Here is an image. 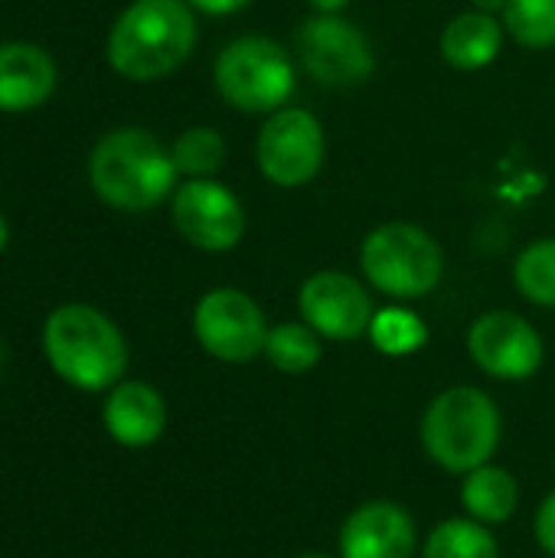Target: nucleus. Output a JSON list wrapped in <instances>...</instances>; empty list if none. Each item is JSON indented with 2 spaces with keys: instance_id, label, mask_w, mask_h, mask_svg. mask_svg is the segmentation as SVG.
<instances>
[{
  "instance_id": "29",
  "label": "nucleus",
  "mask_w": 555,
  "mask_h": 558,
  "mask_svg": "<svg viewBox=\"0 0 555 558\" xmlns=\"http://www.w3.org/2000/svg\"><path fill=\"white\" fill-rule=\"evenodd\" d=\"M3 360H7V353H3V343H0V369H3Z\"/></svg>"
},
{
  "instance_id": "25",
  "label": "nucleus",
  "mask_w": 555,
  "mask_h": 558,
  "mask_svg": "<svg viewBox=\"0 0 555 558\" xmlns=\"http://www.w3.org/2000/svg\"><path fill=\"white\" fill-rule=\"evenodd\" d=\"M186 3L200 13H209V16H229V13L252 7L255 0H186Z\"/></svg>"
},
{
  "instance_id": "8",
  "label": "nucleus",
  "mask_w": 555,
  "mask_h": 558,
  "mask_svg": "<svg viewBox=\"0 0 555 558\" xmlns=\"http://www.w3.org/2000/svg\"><path fill=\"white\" fill-rule=\"evenodd\" d=\"M327 157V137L317 114L307 108H278L265 114V124L255 137V163L262 177L281 190L307 186Z\"/></svg>"
},
{
  "instance_id": "26",
  "label": "nucleus",
  "mask_w": 555,
  "mask_h": 558,
  "mask_svg": "<svg viewBox=\"0 0 555 558\" xmlns=\"http://www.w3.org/2000/svg\"><path fill=\"white\" fill-rule=\"evenodd\" d=\"M307 3L314 7V13H340V10H347L350 0H307Z\"/></svg>"
},
{
  "instance_id": "24",
  "label": "nucleus",
  "mask_w": 555,
  "mask_h": 558,
  "mask_svg": "<svg viewBox=\"0 0 555 558\" xmlns=\"http://www.w3.org/2000/svg\"><path fill=\"white\" fill-rule=\"evenodd\" d=\"M533 536H536V546L555 558V490L543 497V504L536 507V517H533Z\"/></svg>"
},
{
  "instance_id": "23",
  "label": "nucleus",
  "mask_w": 555,
  "mask_h": 558,
  "mask_svg": "<svg viewBox=\"0 0 555 558\" xmlns=\"http://www.w3.org/2000/svg\"><path fill=\"white\" fill-rule=\"evenodd\" d=\"M504 29L527 49L555 46V0H507Z\"/></svg>"
},
{
  "instance_id": "20",
  "label": "nucleus",
  "mask_w": 555,
  "mask_h": 558,
  "mask_svg": "<svg viewBox=\"0 0 555 558\" xmlns=\"http://www.w3.org/2000/svg\"><path fill=\"white\" fill-rule=\"evenodd\" d=\"M366 337L383 356H412L415 350L425 347L429 327L409 307H383V311H376Z\"/></svg>"
},
{
  "instance_id": "15",
  "label": "nucleus",
  "mask_w": 555,
  "mask_h": 558,
  "mask_svg": "<svg viewBox=\"0 0 555 558\" xmlns=\"http://www.w3.org/2000/svg\"><path fill=\"white\" fill-rule=\"evenodd\" d=\"M56 88V62L43 46L0 43V111L39 108Z\"/></svg>"
},
{
  "instance_id": "14",
  "label": "nucleus",
  "mask_w": 555,
  "mask_h": 558,
  "mask_svg": "<svg viewBox=\"0 0 555 558\" xmlns=\"http://www.w3.org/2000/svg\"><path fill=\"white\" fill-rule=\"evenodd\" d=\"M101 425L108 438L121 448H131V451L150 448L167 432V402L150 383L121 379L105 396Z\"/></svg>"
},
{
  "instance_id": "13",
  "label": "nucleus",
  "mask_w": 555,
  "mask_h": 558,
  "mask_svg": "<svg viewBox=\"0 0 555 558\" xmlns=\"http://www.w3.org/2000/svg\"><path fill=\"white\" fill-rule=\"evenodd\" d=\"M419 549V526L396 500H366L340 526V558H412Z\"/></svg>"
},
{
  "instance_id": "10",
  "label": "nucleus",
  "mask_w": 555,
  "mask_h": 558,
  "mask_svg": "<svg viewBox=\"0 0 555 558\" xmlns=\"http://www.w3.org/2000/svg\"><path fill=\"white\" fill-rule=\"evenodd\" d=\"M471 363L500 383H523L540 373L546 347L540 330L517 311H487L468 327Z\"/></svg>"
},
{
  "instance_id": "7",
  "label": "nucleus",
  "mask_w": 555,
  "mask_h": 558,
  "mask_svg": "<svg viewBox=\"0 0 555 558\" xmlns=\"http://www.w3.org/2000/svg\"><path fill=\"white\" fill-rule=\"evenodd\" d=\"M294 56L301 69L327 88L363 85L376 69L370 36L340 13H314L298 26Z\"/></svg>"
},
{
  "instance_id": "21",
  "label": "nucleus",
  "mask_w": 555,
  "mask_h": 558,
  "mask_svg": "<svg viewBox=\"0 0 555 558\" xmlns=\"http://www.w3.org/2000/svg\"><path fill=\"white\" fill-rule=\"evenodd\" d=\"M514 284L530 304L555 307V239H540L517 255Z\"/></svg>"
},
{
  "instance_id": "2",
  "label": "nucleus",
  "mask_w": 555,
  "mask_h": 558,
  "mask_svg": "<svg viewBox=\"0 0 555 558\" xmlns=\"http://www.w3.org/2000/svg\"><path fill=\"white\" fill-rule=\"evenodd\" d=\"M52 373L79 392H108L124 379L128 343L118 324L92 304H62L43 324Z\"/></svg>"
},
{
  "instance_id": "5",
  "label": "nucleus",
  "mask_w": 555,
  "mask_h": 558,
  "mask_svg": "<svg viewBox=\"0 0 555 558\" xmlns=\"http://www.w3.org/2000/svg\"><path fill=\"white\" fill-rule=\"evenodd\" d=\"M213 82L219 98L245 114H272L285 108L298 88L291 52L272 36H236L229 39L216 62Z\"/></svg>"
},
{
  "instance_id": "27",
  "label": "nucleus",
  "mask_w": 555,
  "mask_h": 558,
  "mask_svg": "<svg viewBox=\"0 0 555 558\" xmlns=\"http://www.w3.org/2000/svg\"><path fill=\"white\" fill-rule=\"evenodd\" d=\"M474 3V10H484V13H504V7H507V0H471Z\"/></svg>"
},
{
  "instance_id": "1",
  "label": "nucleus",
  "mask_w": 555,
  "mask_h": 558,
  "mask_svg": "<svg viewBox=\"0 0 555 558\" xmlns=\"http://www.w3.org/2000/svg\"><path fill=\"white\" fill-rule=\"evenodd\" d=\"M180 170L170 147L144 128L108 131L88 154V183L121 213H147L173 196Z\"/></svg>"
},
{
  "instance_id": "12",
  "label": "nucleus",
  "mask_w": 555,
  "mask_h": 558,
  "mask_svg": "<svg viewBox=\"0 0 555 558\" xmlns=\"http://www.w3.org/2000/svg\"><path fill=\"white\" fill-rule=\"evenodd\" d=\"M301 320L321 337L334 343H353L370 333L376 317L373 298L363 281L347 271H317L298 291Z\"/></svg>"
},
{
  "instance_id": "6",
  "label": "nucleus",
  "mask_w": 555,
  "mask_h": 558,
  "mask_svg": "<svg viewBox=\"0 0 555 558\" xmlns=\"http://www.w3.org/2000/svg\"><path fill=\"white\" fill-rule=\"evenodd\" d=\"M360 271L379 294L415 301L442 284L445 252L415 222H383L360 245Z\"/></svg>"
},
{
  "instance_id": "22",
  "label": "nucleus",
  "mask_w": 555,
  "mask_h": 558,
  "mask_svg": "<svg viewBox=\"0 0 555 558\" xmlns=\"http://www.w3.org/2000/svg\"><path fill=\"white\" fill-rule=\"evenodd\" d=\"M173 163L177 170L186 177V180H196V177H216L226 163V137L216 131V128H186L173 147Z\"/></svg>"
},
{
  "instance_id": "11",
  "label": "nucleus",
  "mask_w": 555,
  "mask_h": 558,
  "mask_svg": "<svg viewBox=\"0 0 555 558\" xmlns=\"http://www.w3.org/2000/svg\"><path fill=\"white\" fill-rule=\"evenodd\" d=\"M173 229L200 252H229L245 235L242 199L213 177L186 180L170 199Z\"/></svg>"
},
{
  "instance_id": "19",
  "label": "nucleus",
  "mask_w": 555,
  "mask_h": 558,
  "mask_svg": "<svg viewBox=\"0 0 555 558\" xmlns=\"http://www.w3.org/2000/svg\"><path fill=\"white\" fill-rule=\"evenodd\" d=\"M321 337L304 324V320H285V324H275L268 330V340H265V360L278 369V373H288V376H301V373H311L317 363H321Z\"/></svg>"
},
{
  "instance_id": "3",
  "label": "nucleus",
  "mask_w": 555,
  "mask_h": 558,
  "mask_svg": "<svg viewBox=\"0 0 555 558\" xmlns=\"http://www.w3.org/2000/svg\"><path fill=\"white\" fill-rule=\"evenodd\" d=\"M196 33L186 0H134L108 33V62L131 82H157L193 56Z\"/></svg>"
},
{
  "instance_id": "9",
  "label": "nucleus",
  "mask_w": 555,
  "mask_h": 558,
  "mask_svg": "<svg viewBox=\"0 0 555 558\" xmlns=\"http://www.w3.org/2000/svg\"><path fill=\"white\" fill-rule=\"evenodd\" d=\"M268 320L258 301L239 288H213L193 307V337L219 363H252L265 356Z\"/></svg>"
},
{
  "instance_id": "17",
  "label": "nucleus",
  "mask_w": 555,
  "mask_h": 558,
  "mask_svg": "<svg viewBox=\"0 0 555 558\" xmlns=\"http://www.w3.org/2000/svg\"><path fill=\"white\" fill-rule=\"evenodd\" d=\"M461 507L464 517L484 526H500L520 510V484L507 468H497L494 461L481 464L461 477Z\"/></svg>"
},
{
  "instance_id": "16",
  "label": "nucleus",
  "mask_w": 555,
  "mask_h": 558,
  "mask_svg": "<svg viewBox=\"0 0 555 558\" xmlns=\"http://www.w3.org/2000/svg\"><path fill=\"white\" fill-rule=\"evenodd\" d=\"M504 49V23L494 13L484 10H468L448 20L438 39V52L448 65L461 72H478L487 69Z\"/></svg>"
},
{
  "instance_id": "18",
  "label": "nucleus",
  "mask_w": 555,
  "mask_h": 558,
  "mask_svg": "<svg viewBox=\"0 0 555 558\" xmlns=\"http://www.w3.org/2000/svg\"><path fill=\"white\" fill-rule=\"evenodd\" d=\"M422 558H500V546L491 526L471 517H455V520H442L425 536Z\"/></svg>"
},
{
  "instance_id": "31",
  "label": "nucleus",
  "mask_w": 555,
  "mask_h": 558,
  "mask_svg": "<svg viewBox=\"0 0 555 558\" xmlns=\"http://www.w3.org/2000/svg\"><path fill=\"white\" fill-rule=\"evenodd\" d=\"M553 471H555V461H553Z\"/></svg>"
},
{
  "instance_id": "4",
  "label": "nucleus",
  "mask_w": 555,
  "mask_h": 558,
  "mask_svg": "<svg viewBox=\"0 0 555 558\" xmlns=\"http://www.w3.org/2000/svg\"><path fill=\"white\" fill-rule=\"evenodd\" d=\"M500 409L478 386H451L438 392L419 422V438L432 464L458 477L491 464L500 448Z\"/></svg>"
},
{
  "instance_id": "30",
  "label": "nucleus",
  "mask_w": 555,
  "mask_h": 558,
  "mask_svg": "<svg viewBox=\"0 0 555 558\" xmlns=\"http://www.w3.org/2000/svg\"><path fill=\"white\" fill-rule=\"evenodd\" d=\"M298 558H330V556H317V553H307V556H298Z\"/></svg>"
},
{
  "instance_id": "28",
  "label": "nucleus",
  "mask_w": 555,
  "mask_h": 558,
  "mask_svg": "<svg viewBox=\"0 0 555 558\" xmlns=\"http://www.w3.org/2000/svg\"><path fill=\"white\" fill-rule=\"evenodd\" d=\"M7 239H10V226H7V219H3V213H0V252L7 248Z\"/></svg>"
}]
</instances>
